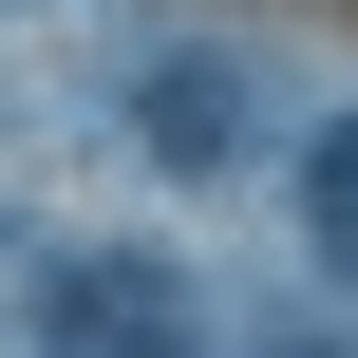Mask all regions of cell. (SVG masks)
<instances>
[{"mask_svg": "<svg viewBox=\"0 0 358 358\" xmlns=\"http://www.w3.org/2000/svg\"><path fill=\"white\" fill-rule=\"evenodd\" d=\"M38 358H189V302H170V264H151V245H94V264H57V302H38Z\"/></svg>", "mask_w": 358, "mask_h": 358, "instance_id": "1", "label": "cell"}, {"mask_svg": "<svg viewBox=\"0 0 358 358\" xmlns=\"http://www.w3.org/2000/svg\"><path fill=\"white\" fill-rule=\"evenodd\" d=\"M321 264H340V283H358V132H340V151H321Z\"/></svg>", "mask_w": 358, "mask_h": 358, "instance_id": "2", "label": "cell"}]
</instances>
